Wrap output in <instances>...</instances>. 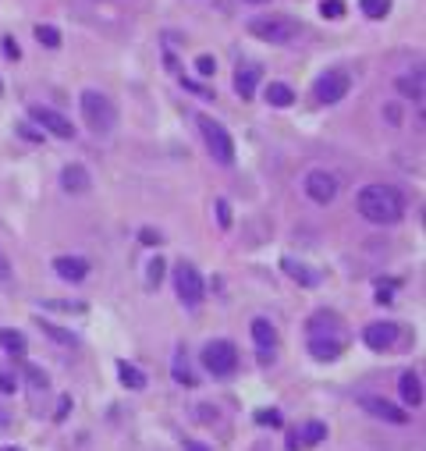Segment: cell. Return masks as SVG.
Instances as JSON below:
<instances>
[{
  "label": "cell",
  "mask_w": 426,
  "mask_h": 451,
  "mask_svg": "<svg viewBox=\"0 0 426 451\" xmlns=\"http://www.w3.org/2000/svg\"><path fill=\"white\" fill-rule=\"evenodd\" d=\"M355 206L370 224H398L405 217V196L394 185H366L355 196Z\"/></svg>",
  "instance_id": "1"
},
{
  "label": "cell",
  "mask_w": 426,
  "mask_h": 451,
  "mask_svg": "<svg viewBox=\"0 0 426 451\" xmlns=\"http://www.w3.org/2000/svg\"><path fill=\"white\" fill-rule=\"evenodd\" d=\"M345 330L338 323L334 313H316L309 320V355L320 359V363H334L341 352H345Z\"/></svg>",
  "instance_id": "2"
},
{
  "label": "cell",
  "mask_w": 426,
  "mask_h": 451,
  "mask_svg": "<svg viewBox=\"0 0 426 451\" xmlns=\"http://www.w3.org/2000/svg\"><path fill=\"white\" fill-rule=\"evenodd\" d=\"M82 117H85L89 128L103 135L117 125V107L110 103L107 93H100V89H85L82 93Z\"/></svg>",
  "instance_id": "3"
},
{
  "label": "cell",
  "mask_w": 426,
  "mask_h": 451,
  "mask_svg": "<svg viewBox=\"0 0 426 451\" xmlns=\"http://www.w3.org/2000/svg\"><path fill=\"white\" fill-rule=\"evenodd\" d=\"M249 33L256 36V40H263V43H278V46H284V43H291V40H298V22H291V18H278V15H263V18H253L249 22Z\"/></svg>",
  "instance_id": "4"
},
{
  "label": "cell",
  "mask_w": 426,
  "mask_h": 451,
  "mask_svg": "<svg viewBox=\"0 0 426 451\" xmlns=\"http://www.w3.org/2000/svg\"><path fill=\"white\" fill-rule=\"evenodd\" d=\"M199 132L206 139V149H210L213 160L224 164V167L235 164V142H231V135H228V128L221 121H213L210 114H199Z\"/></svg>",
  "instance_id": "5"
},
{
  "label": "cell",
  "mask_w": 426,
  "mask_h": 451,
  "mask_svg": "<svg viewBox=\"0 0 426 451\" xmlns=\"http://www.w3.org/2000/svg\"><path fill=\"white\" fill-rule=\"evenodd\" d=\"M174 291H178V298H181V303H185L189 309H196V306L203 303V295H206L203 274H199L192 263H185V259L174 266Z\"/></svg>",
  "instance_id": "6"
},
{
  "label": "cell",
  "mask_w": 426,
  "mask_h": 451,
  "mask_svg": "<svg viewBox=\"0 0 426 451\" xmlns=\"http://www.w3.org/2000/svg\"><path fill=\"white\" fill-rule=\"evenodd\" d=\"M203 366L213 377H231L238 370V348L231 341H210L203 348Z\"/></svg>",
  "instance_id": "7"
},
{
  "label": "cell",
  "mask_w": 426,
  "mask_h": 451,
  "mask_svg": "<svg viewBox=\"0 0 426 451\" xmlns=\"http://www.w3.org/2000/svg\"><path fill=\"white\" fill-rule=\"evenodd\" d=\"M348 89H352V75H348L345 68H330V71H323V75L316 78L313 96H316L320 103H338V100L348 96Z\"/></svg>",
  "instance_id": "8"
},
{
  "label": "cell",
  "mask_w": 426,
  "mask_h": 451,
  "mask_svg": "<svg viewBox=\"0 0 426 451\" xmlns=\"http://www.w3.org/2000/svg\"><path fill=\"white\" fill-rule=\"evenodd\" d=\"M28 117L43 128V132H50V135H57V139H75V125L68 121L60 110H53V107H28Z\"/></svg>",
  "instance_id": "9"
},
{
  "label": "cell",
  "mask_w": 426,
  "mask_h": 451,
  "mask_svg": "<svg viewBox=\"0 0 426 451\" xmlns=\"http://www.w3.org/2000/svg\"><path fill=\"white\" fill-rule=\"evenodd\" d=\"M302 189H306V196L320 206L334 203L338 199V178H334L330 171H309L306 174V182H302Z\"/></svg>",
  "instance_id": "10"
},
{
  "label": "cell",
  "mask_w": 426,
  "mask_h": 451,
  "mask_svg": "<svg viewBox=\"0 0 426 451\" xmlns=\"http://www.w3.org/2000/svg\"><path fill=\"white\" fill-rule=\"evenodd\" d=\"M359 405L366 409L370 416L384 419V423H394V427H405V423H409V412H405V409H398V405H391V402H387V398H380V395H362V398H359Z\"/></svg>",
  "instance_id": "11"
},
{
  "label": "cell",
  "mask_w": 426,
  "mask_h": 451,
  "mask_svg": "<svg viewBox=\"0 0 426 451\" xmlns=\"http://www.w3.org/2000/svg\"><path fill=\"white\" fill-rule=\"evenodd\" d=\"M362 341H366L373 352H387L394 348V341H398V323H370L366 330H362Z\"/></svg>",
  "instance_id": "12"
},
{
  "label": "cell",
  "mask_w": 426,
  "mask_h": 451,
  "mask_svg": "<svg viewBox=\"0 0 426 451\" xmlns=\"http://www.w3.org/2000/svg\"><path fill=\"white\" fill-rule=\"evenodd\" d=\"M89 185H93V178H89V171L82 164H68L65 171H60V189L65 192L82 196V192H89Z\"/></svg>",
  "instance_id": "13"
},
{
  "label": "cell",
  "mask_w": 426,
  "mask_h": 451,
  "mask_svg": "<svg viewBox=\"0 0 426 451\" xmlns=\"http://www.w3.org/2000/svg\"><path fill=\"white\" fill-rule=\"evenodd\" d=\"M53 270H57V278H65V281H85V274H89V263L82 259V256H57L53 259Z\"/></svg>",
  "instance_id": "14"
},
{
  "label": "cell",
  "mask_w": 426,
  "mask_h": 451,
  "mask_svg": "<svg viewBox=\"0 0 426 451\" xmlns=\"http://www.w3.org/2000/svg\"><path fill=\"white\" fill-rule=\"evenodd\" d=\"M398 391H402V402L405 405H423V384H419V373H402L398 380Z\"/></svg>",
  "instance_id": "15"
},
{
  "label": "cell",
  "mask_w": 426,
  "mask_h": 451,
  "mask_svg": "<svg viewBox=\"0 0 426 451\" xmlns=\"http://www.w3.org/2000/svg\"><path fill=\"white\" fill-rule=\"evenodd\" d=\"M256 85H259V68H238V75H235V93H238L241 100H253Z\"/></svg>",
  "instance_id": "16"
},
{
  "label": "cell",
  "mask_w": 426,
  "mask_h": 451,
  "mask_svg": "<svg viewBox=\"0 0 426 451\" xmlns=\"http://www.w3.org/2000/svg\"><path fill=\"white\" fill-rule=\"evenodd\" d=\"M253 341L259 345V352H273V345H278V330L270 327V320H253Z\"/></svg>",
  "instance_id": "17"
},
{
  "label": "cell",
  "mask_w": 426,
  "mask_h": 451,
  "mask_svg": "<svg viewBox=\"0 0 426 451\" xmlns=\"http://www.w3.org/2000/svg\"><path fill=\"white\" fill-rule=\"evenodd\" d=\"M266 103L270 107H291L295 103V89L284 85V82H270L266 85Z\"/></svg>",
  "instance_id": "18"
},
{
  "label": "cell",
  "mask_w": 426,
  "mask_h": 451,
  "mask_svg": "<svg viewBox=\"0 0 426 451\" xmlns=\"http://www.w3.org/2000/svg\"><path fill=\"white\" fill-rule=\"evenodd\" d=\"M117 377H121V384H125L128 391H142V387H146V373H142L139 366L125 363V359L117 363Z\"/></svg>",
  "instance_id": "19"
},
{
  "label": "cell",
  "mask_w": 426,
  "mask_h": 451,
  "mask_svg": "<svg viewBox=\"0 0 426 451\" xmlns=\"http://www.w3.org/2000/svg\"><path fill=\"white\" fill-rule=\"evenodd\" d=\"M0 348H4V352H11V355H25V352H28V341H25V334H22V330H11V327H4V330H0Z\"/></svg>",
  "instance_id": "20"
},
{
  "label": "cell",
  "mask_w": 426,
  "mask_h": 451,
  "mask_svg": "<svg viewBox=\"0 0 426 451\" xmlns=\"http://www.w3.org/2000/svg\"><path fill=\"white\" fill-rule=\"evenodd\" d=\"M281 266H284V274H288V278H295L298 284H306V288H313V284L320 281L309 266H302V263H295V259H281Z\"/></svg>",
  "instance_id": "21"
},
{
  "label": "cell",
  "mask_w": 426,
  "mask_h": 451,
  "mask_svg": "<svg viewBox=\"0 0 426 451\" xmlns=\"http://www.w3.org/2000/svg\"><path fill=\"white\" fill-rule=\"evenodd\" d=\"M398 93H402V96H412V100L419 103V100H423V71L402 75V78H398Z\"/></svg>",
  "instance_id": "22"
},
{
  "label": "cell",
  "mask_w": 426,
  "mask_h": 451,
  "mask_svg": "<svg viewBox=\"0 0 426 451\" xmlns=\"http://www.w3.org/2000/svg\"><path fill=\"white\" fill-rule=\"evenodd\" d=\"M40 327H43V334H46V338H53L57 345H65V348H75V345H78V338L71 334V330H65V327H57V323H46V320H43Z\"/></svg>",
  "instance_id": "23"
},
{
  "label": "cell",
  "mask_w": 426,
  "mask_h": 451,
  "mask_svg": "<svg viewBox=\"0 0 426 451\" xmlns=\"http://www.w3.org/2000/svg\"><path fill=\"white\" fill-rule=\"evenodd\" d=\"M174 380H178V384H185V387H196V384H199V377L189 370V359L181 355V352L174 355Z\"/></svg>",
  "instance_id": "24"
},
{
  "label": "cell",
  "mask_w": 426,
  "mask_h": 451,
  "mask_svg": "<svg viewBox=\"0 0 426 451\" xmlns=\"http://www.w3.org/2000/svg\"><path fill=\"white\" fill-rule=\"evenodd\" d=\"M302 448H309V444H320L323 437H327V427L320 423V419H313V423H306V427H302Z\"/></svg>",
  "instance_id": "25"
},
{
  "label": "cell",
  "mask_w": 426,
  "mask_h": 451,
  "mask_svg": "<svg viewBox=\"0 0 426 451\" xmlns=\"http://www.w3.org/2000/svg\"><path fill=\"white\" fill-rule=\"evenodd\" d=\"M359 8L366 18H384L391 11V0H359Z\"/></svg>",
  "instance_id": "26"
},
{
  "label": "cell",
  "mask_w": 426,
  "mask_h": 451,
  "mask_svg": "<svg viewBox=\"0 0 426 451\" xmlns=\"http://www.w3.org/2000/svg\"><path fill=\"white\" fill-rule=\"evenodd\" d=\"M36 40H40L46 50H57V46H60V33H57L53 25H36Z\"/></svg>",
  "instance_id": "27"
},
{
  "label": "cell",
  "mask_w": 426,
  "mask_h": 451,
  "mask_svg": "<svg viewBox=\"0 0 426 451\" xmlns=\"http://www.w3.org/2000/svg\"><path fill=\"white\" fill-rule=\"evenodd\" d=\"M320 15H323V18H341V15H345V0H323Z\"/></svg>",
  "instance_id": "28"
},
{
  "label": "cell",
  "mask_w": 426,
  "mask_h": 451,
  "mask_svg": "<svg viewBox=\"0 0 426 451\" xmlns=\"http://www.w3.org/2000/svg\"><path fill=\"white\" fill-rule=\"evenodd\" d=\"M25 377H28V384H33L36 391H46V384H50V380H46V373H43L40 366H28V370H25Z\"/></svg>",
  "instance_id": "29"
},
{
  "label": "cell",
  "mask_w": 426,
  "mask_h": 451,
  "mask_svg": "<svg viewBox=\"0 0 426 451\" xmlns=\"http://www.w3.org/2000/svg\"><path fill=\"white\" fill-rule=\"evenodd\" d=\"M196 71H199L203 78H210L213 71H217V61H213L210 53H203V57H196Z\"/></svg>",
  "instance_id": "30"
},
{
  "label": "cell",
  "mask_w": 426,
  "mask_h": 451,
  "mask_svg": "<svg viewBox=\"0 0 426 451\" xmlns=\"http://www.w3.org/2000/svg\"><path fill=\"white\" fill-rule=\"evenodd\" d=\"M256 423H263V427H281V412H278V409H263V412H256Z\"/></svg>",
  "instance_id": "31"
},
{
  "label": "cell",
  "mask_w": 426,
  "mask_h": 451,
  "mask_svg": "<svg viewBox=\"0 0 426 451\" xmlns=\"http://www.w3.org/2000/svg\"><path fill=\"white\" fill-rule=\"evenodd\" d=\"M139 242H142V246H160V242H164V235L153 231V228H142V231H139Z\"/></svg>",
  "instance_id": "32"
},
{
  "label": "cell",
  "mask_w": 426,
  "mask_h": 451,
  "mask_svg": "<svg viewBox=\"0 0 426 451\" xmlns=\"http://www.w3.org/2000/svg\"><path fill=\"white\" fill-rule=\"evenodd\" d=\"M217 221H221L224 231L231 228V206H228V199H217Z\"/></svg>",
  "instance_id": "33"
},
{
  "label": "cell",
  "mask_w": 426,
  "mask_h": 451,
  "mask_svg": "<svg viewBox=\"0 0 426 451\" xmlns=\"http://www.w3.org/2000/svg\"><path fill=\"white\" fill-rule=\"evenodd\" d=\"M46 309H65V313H85V303H43Z\"/></svg>",
  "instance_id": "34"
},
{
  "label": "cell",
  "mask_w": 426,
  "mask_h": 451,
  "mask_svg": "<svg viewBox=\"0 0 426 451\" xmlns=\"http://www.w3.org/2000/svg\"><path fill=\"white\" fill-rule=\"evenodd\" d=\"M384 117H387V125L398 128V125H402V107H398V103H387V107H384Z\"/></svg>",
  "instance_id": "35"
},
{
  "label": "cell",
  "mask_w": 426,
  "mask_h": 451,
  "mask_svg": "<svg viewBox=\"0 0 426 451\" xmlns=\"http://www.w3.org/2000/svg\"><path fill=\"white\" fill-rule=\"evenodd\" d=\"M146 278H149V284H160V278H164V259H153V263H149Z\"/></svg>",
  "instance_id": "36"
},
{
  "label": "cell",
  "mask_w": 426,
  "mask_h": 451,
  "mask_svg": "<svg viewBox=\"0 0 426 451\" xmlns=\"http://www.w3.org/2000/svg\"><path fill=\"white\" fill-rule=\"evenodd\" d=\"M15 387H18V380L11 373H0V391H4V395H15Z\"/></svg>",
  "instance_id": "37"
},
{
  "label": "cell",
  "mask_w": 426,
  "mask_h": 451,
  "mask_svg": "<svg viewBox=\"0 0 426 451\" xmlns=\"http://www.w3.org/2000/svg\"><path fill=\"white\" fill-rule=\"evenodd\" d=\"M4 53L11 57V61H18V57H22V46H18V43H15V40L8 36V40H4Z\"/></svg>",
  "instance_id": "38"
},
{
  "label": "cell",
  "mask_w": 426,
  "mask_h": 451,
  "mask_svg": "<svg viewBox=\"0 0 426 451\" xmlns=\"http://www.w3.org/2000/svg\"><path fill=\"white\" fill-rule=\"evenodd\" d=\"M185 89H189V93H196V96H203V100H210V96H213L210 89H203L199 82H189V78H185Z\"/></svg>",
  "instance_id": "39"
},
{
  "label": "cell",
  "mask_w": 426,
  "mask_h": 451,
  "mask_svg": "<svg viewBox=\"0 0 426 451\" xmlns=\"http://www.w3.org/2000/svg\"><path fill=\"white\" fill-rule=\"evenodd\" d=\"M8 278H11V259L0 253V281H8Z\"/></svg>",
  "instance_id": "40"
},
{
  "label": "cell",
  "mask_w": 426,
  "mask_h": 451,
  "mask_svg": "<svg viewBox=\"0 0 426 451\" xmlns=\"http://www.w3.org/2000/svg\"><path fill=\"white\" fill-rule=\"evenodd\" d=\"M288 451H302V437H298V434L288 437Z\"/></svg>",
  "instance_id": "41"
},
{
  "label": "cell",
  "mask_w": 426,
  "mask_h": 451,
  "mask_svg": "<svg viewBox=\"0 0 426 451\" xmlns=\"http://www.w3.org/2000/svg\"><path fill=\"white\" fill-rule=\"evenodd\" d=\"M185 451H213V448H206V444H199V441H185Z\"/></svg>",
  "instance_id": "42"
},
{
  "label": "cell",
  "mask_w": 426,
  "mask_h": 451,
  "mask_svg": "<svg viewBox=\"0 0 426 451\" xmlns=\"http://www.w3.org/2000/svg\"><path fill=\"white\" fill-rule=\"evenodd\" d=\"M71 409V398H60V409H57V419H65V412Z\"/></svg>",
  "instance_id": "43"
},
{
  "label": "cell",
  "mask_w": 426,
  "mask_h": 451,
  "mask_svg": "<svg viewBox=\"0 0 426 451\" xmlns=\"http://www.w3.org/2000/svg\"><path fill=\"white\" fill-rule=\"evenodd\" d=\"M0 427H8V416L4 412H0Z\"/></svg>",
  "instance_id": "44"
},
{
  "label": "cell",
  "mask_w": 426,
  "mask_h": 451,
  "mask_svg": "<svg viewBox=\"0 0 426 451\" xmlns=\"http://www.w3.org/2000/svg\"><path fill=\"white\" fill-rule=\"evenodd\" d=\"M0 96H4V78H0Z\"/></svg>",
  "instance_id": "45"
},
{
  "label": "cell",
  "mask_w": 426,
  "mask_h": 451,
  "mask_svg": "<svg viewBox=\"0 0 426 451\" xmlns=\"http://www.w3.org/2000/svg\"><path fill=\"white\" fill-rule=\"evenodd\" d=\"M0 451H22V448H0Z\"/></svg>",
  "instance_id": "46"
},
{
  "label": "cell",
  "mask_w": 426,
  "mask_h": 451,
  "mask_svg": "<svg viewBox=\"0 0 426 451\" xmlns=\"http://www.w3.org/2000/svg\"><path fill=\"white\" fill-rule=\"evenodd\" d=\"M249 4H266V0H249Z\"/></svg>",
  "instance_id": "47"
}]
</instances>
